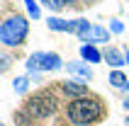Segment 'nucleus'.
<instances>
[{"label":"nucleus","mask_w":129,"mask_h":126,"mask_svg":"<svg viewBox=\"0 0 129 126\" xmlns=\"http://www.w3.org/2000/svg\"><path fill=\"white\" fill-rule=\"evenodd\" d=\"M102 61L107 63V66H112L115 70H119V66H124V53L119 49H115V46H110V49H105L102 51Z\"/></svg>","instance_id":"1a4fd4ad"},{"label":"nucleus","mask_w":129,"mask_h":126,"mask_svg":"<svg viewBox=\"0 0 129 126\" xmlns=\"http://www.w3.org/2000/svg\"><path fill=\"white\" fill-rule=\"evenodd\" d=\"M42 3L49 7L51 12H61V10H63L68 3H73V0H42Z\"/></svg>","instance_id":"f8f14e48"},{"label":"nucleus","mask_w":129,"mask_h":126,"mask_svg":"<svg viewBox=\"0 0 129 126\" xmlns=\"http://www.w3.org/2000/svg\"><path fill=\"white\" fill-rule=\"evenodd\" d=\"M127 80H129V78L124 75L122 70H112V73H110V85H112V87H122V90H124Z\"/></svg>","instance_id":"9b49d317"},{"label":"nucleus","mask_w":129,"mask_h":126,"mask_svg":"<svg viewBox=\"0 0 129 126\" xmlns=\"http://www.w3.org/2000/svg\"><path fill=\"white\" fill-rule=\"evenodd\" d=\"M66 70H68L71 75H76L80 83H85V80H90V78H93V68H90L85 61H73V63H68V66H66Z\"/></svg>","instance_id":"6e6552de"},{"label":"nucleus","mask_w":129,"mask_h":126,"mask_svg":"<svg viewBox=\"0 0 129 126\" xmlns=\"http://www.w3.org/2000/svg\"><path fill=\"white\" fill-rule=\"evenodd\" d=\"M110 32H112V34H122V32H124V24L119 20H112V22H110Z\"/></svg>","instance_id":"2eb2a0df"},{"label":"nucleus","mask_w":129,"mask_h":126,"mask_svg":"<svg viewBox=\"0 0 129 126\" xmlns=\"http://www.w3.org/2000/svg\"><path fill=\"white\" fill-rule=\"evenodd\" d=\"M83 3H85V5H95V3H98V0H83Z\"/></svg>","instance_id":"a211bd4d"},{"label":"nucleus","mask_w":129,"mask_h":126,"mask_svg":"<svg viewBox=\"0 0 129 126\" xmlns=\"http://www.w3.org/2000/svg\"><path fill=\"white\" fill-rule=\"evenodd\" d=\"M76 36H78L80 41L90 44V46H98V44H107V41H110V29L100 27V24H90V22H88V24L80 29Z\"/></svg>","instance_id":"39448f33"},{"label":"nucleus","mask_w":129,"mask_h":126,"mask_svg":"<svg viewBox=\"0 0 129 126\" xmlns=\"http://www.w3.org/2000/svg\"><path fill=\"white\" fill-rule=\"evenodd\" d=\"M27 109L37 119H46V116H51V114L58 109V102H56V97H54V92H39V95H34V97L29 99Z\"/></svg>","instance_id":"20e7f679"},{"label":"nucleus","mask_w":129,"mask_h":126,"mask_svg":"<svg viewBox=\"0 0 129 126\" xmlns=\"http://www.w3.org/2000/svg\"><path fill=\"white\" fill-rule=\"evenodd\" d=\"M58 68H63V61L58 53H51V51H34L27 58L29 73H44V70H58Z\"/></svg>","instance_id":"7ed1b4c3"},{"label":"nucleus","mask_w":129,"mask_h":126,"mask_svg":"<svg viewBox=\"0 0 129 126\" xmlns=\"http://www.w3.org/2000/svg\"><path fill=\"white\" fill-rule=\"evenodd\" d=\"M88 24V20L78 17V20H61V17H49L46 20V27L51 32H68V34H78L80 29Z\"/></svg>","instance_id":"423d86ee"},{"label":"nucleus","mask_w":129,"mask_h":126,"mask_svg":"<svg viewBox=\"0 0 129 126\" xmlns=\"http://www.w3.org/2000/svg\"><path fill=\"white\" fill-rule=\"evenodd\" d=\"M124 61H127V63H129V49H127V51H124Z\"/></svg>","instance_id":"6ab92c4d"},{"label":"nucleus","mask_w":129,"mask_h":126,"mask_svg":"<svg viewBox=\"0 0 129 126\" xmlns=\"http://www.w3.org/2000/svg\"><path fill=\"white\" fill-rule=\"evenodd\" d=\"M124 90H127V92H129V80H127V85H124Z\"/></svg>","instance_id":"aec40b11"},{"label":"nucleus","mask_w":129,"mask_h":126,"mask_svg":"<svg viewBox=\"0 0 129 126\" xmlns=\"http://www.w3.org/2000/svg\"><path fill=\"white\" fill-rule=\"evenodd\" d=\"M12 87H15V92H27V87H29V78L27 75H20V78H15V83H12Z\"/></svg>","instance_id":"ddd939ff"},{"label":"nucleus","mask_w":129,"mask_h":126,"mask_svg":"<svg viewBox=\"0 0 129 126\" xmlns=\"http://www.w3.org/2000/svg\"><path fill=\"white\" fill-rule=\"evenodd\" d=\"M66 116H68V119H71V124H76V126L95 124V121L102 116V104H100L95 97L85 95V97L73 99L71 104H68V112H66Z\"/></svg>","instance_id":"f257e3e1"},{"label":"nucleus","mask_w":129,"mask_h":126,"mask_svg":"<svg viewBox=\"0 0 129 126\" xmlns=\"http://www.w3.org/2000/svg\"><path fill=\"white\" fill-rule=\"evenodd\" d=\"M61 90H63L66 97H71V99H80V97H85L88 95V85L85 83H78V80H66L63 85H61Z\"/></svg>","instance_id":"0eeeda50"},{"label":"nucleus","mask_w":129,"mask_h":126,"mask_svg":"<svg viewBox=\"0 0 129 126\" xmlns=\"http://www.w3.org/2000/svg\"><path fill=\"white\" fill-rule=\"evenodd\" d=\"M27 32H29L27 17L12 15V17H7V20L0 24V41L5 44V46H20V44L27 39Z\"/></svg>","instance_id":"f03ea898"},{"label":"nucleus","mask_w":129,"mask_h":126,"mask_svg":"<svg viewBox=\"0 0 129 126\" xmlns=\"http://www.w3.org/2000/svg\"><path fill=\"white\" fill-rule=\"evenodd\" d=\"M24 5H27V12L32 15V20H39L42 17V10H39V5H37L34 0H24Z\"/></svg>","instance_id":"4468645a"},{"label":"nucleus","mask_w":129,"mask_h":126,"mask_svg":"<svg viewBox=\"0 0 129 126\" xmlns=\"http://www.w3.org/2000/svg\"><path fill=\"white\" fill-rule=\"evenodd\" d=\"M7 63H10V58L0 53V70H3V68H7Z\"/></svg>","instance_id":"dca6fc26"},{"label":"nucleus","mask_w":129,"mask_h":126,"mask_svg":"<svg viewBox=\"0 0 129 126\" xmlns=\"http://www.w3.org/2000/svg\"><path fill=\"white\" fill-rule=\"evenodd\" d=\"M127 126H129V116H127Z\"/></svg>","instance_id":"412c9836"},{"label":"nucleus","mask_w":129,"mask_h":126,"mask_svg":"<svg viewBox=\"0 0 129 126\" xmlns=\"http://www.w3.org/2000/svg\"><path fill=\"white\" fill-rule=\"evenodd\" d=\"M80 58H83L88 66H93V63H100V61H102V51L98 49V46L83 44V46H80Z\"/></svg>","instance_id":"9d476101"},{"label":"nucleus","mask_w":129,"mask_h":126,"mask_svg":"<svg viewBox=\"0 0 129 126\" xmlns=\"http://www.w3.org/2000/svg\"><path fill=\"white\" fill-rule=\"evenodd\" d=\"M122 104H124V109H127V112H129V97H127V99H124Z\"/></svg>","instance_id":"f3484780"}]
</instances>
